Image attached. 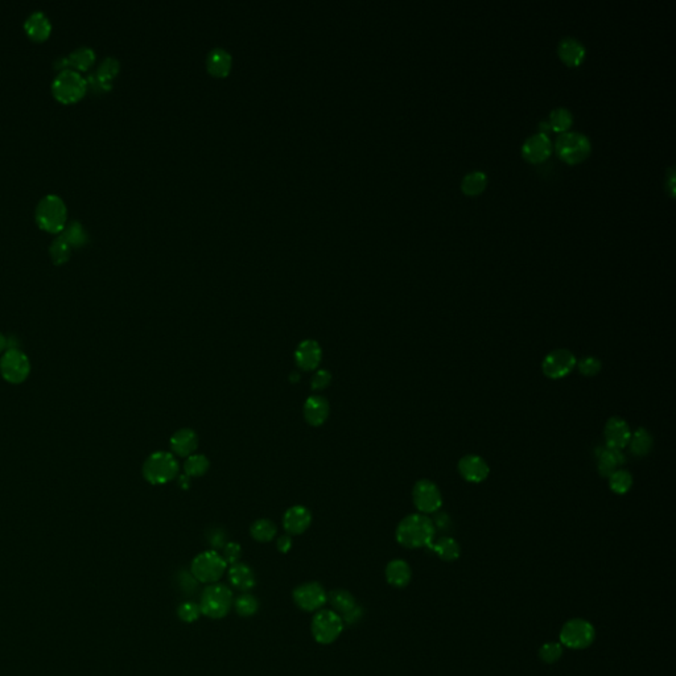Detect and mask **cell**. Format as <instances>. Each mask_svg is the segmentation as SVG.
Returning <instances> with one entry per match:
<instances>
[{
  "instance_id": "obj_13",
  "label": "cell",
  "mask_w": 676,
  "mask_h": 676,
  "mask_svg": "<svg viewBox=\"0 0 676 676\" xmlns=\"http://www.w3.org/2000/svg\"><path fill=\"white\" fill-rule=\"evenodd\" d=\"M293 601L304 612H314L326 603L328 594L321 584L304 583L293 591Z\"/></svg>"
},
{
  "instance_id": "obj_45",
  "label": "cell",
  "mask_w": 676,
  "mask_h": 676,
  "mask_svg": "<svg viewBox=\"0 0 676 676\" xmlns=\"http://www.w3.org/2000/svg\"><path fill=\"white\" fill-rule=\"evenodd\" d=\"M207 538H208V541L210 543V546L216 550H219V548H223L225 544H226V535L225 532L216 527V529H211V530L208 531L207 534Z\"/></svg>"
},
{
  "instance_id": "obj_22",
  "label": "cell",
  "mask_w": 676,
  "mask_h": 676,
  "mask_svg": "<svg viewBox=\"0 0 676 676\" xmlns=\"http://www.w3.org/2000/svg\"><path fill=\"white\" fill-rule=\"evenodd\" d=\"M95 61V52L90 47H78L68 56L61 57L60 61H56V68H72L73 70H87Z\"/></svg>"
},
{
  "instance_id": "obj_1",
  "label": "cell",
  "mask_w": 676,
  "mask_h": 676,
  "mask_svg": "<svg viewBox=\"0 0 676 676\" xmlns=\"http://www.w3.org/2000/svg\"><path fill=\"white\" fill-rule=\"evenodd\" d=\"M436 529L434 520H429L424 514H411L396 527V541L406 548H423L429 547L434 543Z\"/></svg>"
},
{
  "instance_id": "obj_38",
  "label": "cell",
  "mask_w": 676,
  "mask_h": 676,
  "mask_svg": "<svg viewBox=\"0 0 676 676\" xmlns=\"http://www.w3.org/2000/svg\"><path fill=\"white\" fill-rule=\"evenodd\" d=\"M49 254H51V257H52L54 264H63V263H66V262L69 260V258H70L72 247H70V245L60 235V237H57L56 240H52V243H51V246H49Z\"/></svg>"
},
{
  "instance_id": "obj_17",
  "label": "cell",
  "mask_w": 676,
  "mask_h": 676,
  "mask_svg": "<svg viewBox=\"0 0 676 676\" xmlns=\"http://www.w3.org/2000/svg\"><path fill=\"white\" fill-rule=\"evenodd\" d=\"M312 523V514L305 506H292L283 517V527L288 535H300L309 529Z\"/></svg>"
},
{
  "instance_id": "obj_40",
  "label": "cell",
  "mask_w": 676,
  "mask_h": 676,
  "mask_svg": "<svg viewBox=\"0 0 676 676\" xmlns=\"http://www.w3.org/2000/svg\"><path fill=\"white\" fill-rule=\"evenodd\" d=\"M563 656V646L560 642H547L541 646L539 650V658L544 663L553 665Z\"/></svg>"
},
{
  "instance_id": "obj_34",
  "label": "cell",
  "mask_w": 676,
  "mask_h": 676,
  "mask_svg": "<svg viewBox=\"0 0 676 676\" xmlns=\"http://www.w3.org/2000/svg\"><path fill=\"white\" fill-rule=\"evenodd\" d=\"M486 183H488V176H486L485 172L473 171V172H469L468 175L464 176L462 183H461V188H462L464 193L474 196V195H479L484 190V188L486 187Z\"/></svg>"
},
{
  "instance_id": "obj_6",
  "label": "cell",
  "mask_w": 676,
  "mask_h": 676,
  "mask_svg": "<svg viewBox=\"0 0 676 676\" xmlns=\"http://www.w3.org/2000/svg\"><path fill=\"white\" fill-rule=\"evenodd\" d=\"M226 568L228 564L222 555H219V552L214 550H210L201 552L193 559L190 565V573L199 583L214 584L226 572Z\"/></svg>"
},
{
  "instance_id": "obj_32",
  "label": "cell",
  "mask_w": 676,
  "mask_h": 676,
  "mask_svg": "<svg viewBox=\"0 0 676 676\" xmlns=\"http://www.w3.org/2000/svg\"><path fill=\"white\" fill-rule=\"evenodd\" d=\"M63 240H66L70 247H81L87 243L89 240V235L85 230L84 225L80 222V221H72L70 223H68L63 230V234H61Z\"/></svg>"
},
{
  "instance_id": "obj_33",
  "label": "cell",
  "mask_w": 676,
  "mask_h": 676,
  "mask_svg": "<svg viewBox=\"0 0 676 676\" xmlns=\"http://www.w3.org/2000/svg\"><path fill=\"white\" fill-rule=\"evenodd\" d=\"M251 536L260 543L271 541L278 534L275 523L270 520H255L250 527Z\"/></svg>"
},
{
  "instance_id": "obj_10",
  "label": "cell",
  "mask_w": 676,
  "mask_h": 676,
  "mask_svg": "<svg viewBox=\"0 0 676 676\" xmlns=\"http://www.w3.org/2000/svg\"><path fill=\"white\" fill-rule=\"evenodd\" d=\"M343 621L333 610H319L313 615L312 634L321 645H331L341 635Z\"/></svg>"
},
{
  "instance_id": "obj_42",
  "label": "cell",
  "mask_w": 676,
  "mask_h": 676,
  "mask_svg": "<svg viewBox=\"0 0 676 676\" xmlns=\"http://www.w3.org/2000/svg\"><path fill=\"white\" fill-rule=\"evenodd\" d=\"M576 366L579 367V371L585 376H594L601 371L603 362L596 357H585L579 364H576Z\"/></svg>"
},
{
  "instance_id": "obj_7",
  "label": "cell",
  "mask_w": 676,
  "mask_h": 676,
  "mask_svg": "<svg viewBox=\"0 0 676 676\" xmlns=\"http://www.w3.org/2000/svg\"><path fill=\"white\" fill-rule=\"evenodd\" d=\"M596 630L589 621L584 618H572L567 621L560 630V644L572 650H584L592 645Z\"/></svg>"
},
{
  "instance_id": "obj_27",
  "label": "cell",
  "mask_w": 676,
  "mask_h": 676,
  "mask_svg": "<svg viewBox=\"0 0 676 676\" xmlns=\"http://www.w3.org/2000/svg\"><path fill=\"white\" fill-rule=\"evenodd\" d=\"M625 464V455L622 450L614 448H603L598 456V473L609 479L615 470H618Z\"/></svg>"
},
{
  "instance_id": "obj_15",
  "label": "cell",
  "mask_w": 676,
  "mask_h": 676,
  "mask_svg": "<svg viewBox=\"0 0 676 676\" xmlns=\"http://www.w3.org/2000/svg\"><path fill=\"white\" fill-rule=\"evenodd\" d=\"M458 472L465 481L481 484L489 477L490 468L484 458L477 455H468L458 461Z\"/></svg>"
},
{
  "instance_id": "obj_24",
  "label": "cell",
  "mask_w": 676,
  "mask_h": 676,
  "mask_svg": "<svg viewBox=\"0 0 676 676\" xmlns=\"http://www.w3.org/2000/svg\"><path fill=\"white\" fill-rule=\"evenodd\" d=\"M558 53L564 63L570 66H576L583 63L585 59V47L574 37H564L559 42Z\"/></svg>"
},
{
  "instance_id": "obj_37",
  "label": "cell",
  "mask_w": 676,
  "mask_h": 676,
  "mask_svg": "<svg viewBox=\"0 0 676 676\" xmlns=\"http://www.w3.org/2000/svg\"><path fill=\"white\" fill-rule=\"evenodd\" d=\"M550 125L552 130L555 131H565L568 130L573 123V115L568 109L564 107H556L553 109L550 114Z\"/></svg>"
},
{
  "instance_id": "obj_2",
  "label": "cell",
  "mask_w": 676,
  "mask_h": 676,
  "mask_svg": "<svg viewBox=\"0 0 676 676\" xmlns=\"http://www.w3.org/2000/svg\"><path fill=\"white\" fill-rule=\"evenodd\" d=\"M37 225L48 233H60L66 226L68 209L63 198L57 195H47L42 197L35 211Z\"/></svg>"
},
{
  "instance_id": "obj_19",
  "label": "cell",
  "mask_w": 676,
  "mask_h": 676,
  "mask_svg": "<svg viewBox=\"0 0 676 676\" xmlns=\"http://www.w3.org/2000/svg\"><path fill=\"white\" fill-rule=\"evenodd\" d=\"M329 412H331L329 403L324 396H309L302 407L304 419L309 426H323L329 417Z\"/></svg>"
},
{
  "instance_id": "obj_30",
  "label": "cell",
  "mask_w": 676,
  "mask_h": 676,
  "mask_svg": "<svg viewBox=\"0 0 676 676\" xmlns=\"http://www.w3.org/2000/svg\"><path fill=\"white\" fill-rule=\"evenodd\" d=\"M209 72L216 75H225L229 73L231 66V56L223 48H214L209 52L207 57Z\"/></svg>"
},
{
  "instance_id": "obj_31",
  "label": "cell",
  "mask_w": 676,
  "mask_h": 676,
  "mask_svg": "<svg viewBox=\"0 0 676 676\" xmlns=\"http://www.w3.org/2000/svg\"><path fill=\"white\" fill-rule=\"evenodd\" d=\"M328 601L332 605V608L334 609L333 612L340 614L341 617L346 613H349L350 610H353L354 608L357 606L353 594L348 592V591H343V589H336L333 592L329 593Z\"/></svg>"
},
{
  "instance_id": "obj_43",
  "label": "cell",
  "mask_w": 676,
  "mask_h": 676,
  "mask_svg": "<svg viewBox=\"0 0 676 676\" xmlns=\"http://www.w3.org/2000/svg\"><path fill=\"white\" fill-rule=\"evenodd\" d=\"M222 550H223L222 558L225 559L226 564L233 565L235 563H240V558H242V547L238 543L228 541Z\"/></svg>"
},
{
  "instance_id": "obj_35",
  "label": "cell",
  "mask_w": 676,
  "mask_h": 676,
  "mask_svg": "<svg viewBox=\"0 0 676 676\" xmlns=\"http://www.w3.org/2000/svg\"><path fill=\"white\" fill-rule=\"evenodd\" d=\"M209 467H210V464H209L207 456L193 453L185 460L184 472L189 479L190 477H201L208 472Z\"/></svg>"
},
{
  "instance_id": "obj_46",
  "label": "cell",
  "mask_w": 676,
  "mask_h": 676,
  "mask_svg": "<svg viewBox=\"0 0 676 676\" xmlns=\"http://www.w3.org/2000/svg\"><path fill=\"white\" fill-rule=\"evenodd\" d=\"M361 617H362V609L359 606H355L353 610L345 614L341 618H343V622H346L348 625H354L361 620Z\"/></svg>"
},
{
  "instance_id": "obj_49",
  "label": "cell",
  "mask_w": 676,
  "mask_h": 676,
  "mask_svg": "<svg viewBox=\"0 0 676 676\" xmlns=\"http://www.w3.org/2000/svg\"><path fill=\"white\" fill-rule=\"evenodd\" d=\"M668 190H670V195L674 197L675 196V171H674V168H670V172H668Z\"/></svg>"
},
{
  "instance_id": "obj_11",
  "label": "cell",
  "mask_w": 676,
  "mask_h": 676,
  "mask_svg": "<svg viewBox=\"0 0 676 676\" xmlns=\"http://www.w3.org/2000/svg\"><path fill=\"white\" fill-rule=\"evenodd\" d=\"M576 357L567 349H556L544 358L541 364L543 374L550 379H562L576 367Z\"/></svg>"
},
{
  "instance_id": "obj_12",
  "label": "cell",
  "mask_w": 676,
  "mask_h": 676,
  "mask_svg": "<svg viewBox=\"0 0 676 676\" xmlns=\"http://www.w3.org/2000/svg\"><path fill=\"white\" fill-rule=\"evenodd\" d=\"M412 500L417 509L423 514L436 512L443 503L441 491L437 488L436 484L429 479L417 481L412 490Z\"/></svg>"
},
{
  "instance_id": "obj_18",
  "label": "cell",
  "mask_w": 676,
  "mask_h": 676,
  "mask_svg": "<svg viewBox=\"0 0 676 676\" xmlns=\"http://www.w3.org/2000/svg\"><path fill=\"white\" fill-rule=\"evenodd\" d=\"M121 63L115 57H106L99 66L97 68V72L89 75L86 80L87 85H92L94 89L98 90H109L111 89V81L114 80L115 75L119 73Z\"/></svg>"
},
{
  "instance_id": "obj_3",
  "label": "cell",
  "mask_w": 676,
  "mask_h": 676,
  "mask_svg": "<svg viewBox=\"0 0 676 676\" xmlns=\"http://www.w3.org/2000/svg\"><path fill=\"white\" fill-rule=\"evenodd\" d=\"M178 462L173 453L155 452L143 464V477L152 485H164L176 479Z\"/></svg>"
},
{
  "instance_id": "obj_5",
  "label": "cell",
  "mask_w": 676,
  "mask_h": 676,
  "mask_svg": "<svg viewBox=\"0 0 676 676\" xmlns=\"http://www.w3.org/2000/svg\"><path fill=\"white\" fill-rule=\"evenodd\" d=\"M87 90V81L82 74L73 69H63L54 77L53 95L63 104H74L80 101Z\"/></svg>"
},
{
  "instance_id": "obj_47",
  "label": "cell",
  "mask_w": 676,
  "mask_h": 676,
  "mask_svg": "<svg viewBox=\"0 0 676 676\" xmlns=\"http://www.w3.org/2000/svg\"><path fill=\"white\" fill-rule=\"evenodd\" d=\"M434 526H435V529L437 527V529H440V530L448 531L450 529V526H452V522L449 520L447 514L441 512V514L436 515L435 522H434Z\"/></svg>"
},
{
  "instance_id": "obj_29",
  "label": "cell",
  "mask_w": 676,
  "mask_h": 676,
  "mask_svg": "<svg viewBox=\"0 0 676 676\" xmlns=\"http://www.w3.org/2000/svg\"><path fill=\"white\" fill-rule=\"evenodd\" d=\"M627 445H630V452L634 456H638V457L647 456L651 452L653 445H654L653 435L646 428L641 426L635 431L634 434H632L630 441H629Z\"/></svg>"
},
{
  "instance_id": "obj_50",
  "label": "cell",
  "mask_w": 676,
  "mask_h": 676,
  "mask_svg": "<svg viewBox=\"0 0 676 676\" xmlns=\"http://www.w3.org/2000/svg\"><path fill=\"white\" fill-rule=\"evenodd\" d=\"M177 482H178V486H180L181 489L187 490L188 488H189V485H190V479L188 477L187 474H184V476H180V477H178Z\"/></svg>"
},
{
  "instance_id": "obj_4",
  "label": "cell",
  "mask_w": 676,
  "mask_h": 676,
  "mask_svg": "<svg viewBox=\"0 0 676 676\" xmlns=\"http://www.w3.org/2000/svg\"><path fill=\"white\" fill-rule=\"evenodd\" d=\"M233 592L223 584H209L201 594L199 600V610L201 614L207 615L213 620L223 618L231 609Z\"/></svg>"
},
{
  "instance_id": "obj_48",
  "label": "cell",
  "mask_w": 676,
  "mask_h": 676,
  "mask_svg": "<svg viewBox=\"0 0 676 676\" xmlns=\"http://www.w3.org/2000/svg\"><path fill=\"white\" fill-rule=\"evenodd\" d=\"M276 547L281 553H287L290 551L292 548L291 535H281V538H278Z\"/></svg>"
},
{
  "instance_id": "obj_20",
  "label": "cell",
  "mask_w": 676,
  "mask_h": 676,
  "mask_svg": "<svg viewBox=\"0 0 676 676\" xmlns=\"http://www.w3.org/2000/svg\"><path fill=\"white\" fill-rule=\"evenodd\" d=\"M551 140L548 135L535 134L530 136L522 146V155L532 163H541L551 154Z\"/></svg>"
},
{
  "instance_id": "obj_39",
  "label": "cell",
  "mask_w": 676,
  "mask_h": 676,
  "mask_svg": "<svg viewBox=\"0 0 676 676\" xmlns=\"http://www.w3.org/2000/svg\"><path fill=\"white\" fill-rule=\"evenodd\" d=\"M234 606H235V610L237 613L242 615V617H251L254 614L258 612V608H259V603H258V600L250 594V593H243L238 596V598L234 601Z\"/></svg>"
},
{
  "instance_id": "obj_25",
  "label": "cell",
  "mask_w": 676,
  "mask_h": 676,
  "mask_svg": "<svg viewBox=\"0 0 676 676\" xmlns=\"http://www.w3.org/2000/svg\"><path fill=\"white\" fill-rule=\"evenodd\" d=\"M229 582L234 588L242 592H247L255 586V573L247 564L235 563L229 568L228 572Z\"/></svg>"
},
{
  "instance_id": "obj_23",
  "label": "cell",
  "mask_w": 676,
  "mask_h": 676,
  "mask_svg": "<svg viewBox=\"0 0 676 676\" xmlns=\"http://www.w3.org/2000/svg\"><path fill=\"white\" fill-rule=\"evenodd\" d=\"M24 30L35 42H44L52 32V23L42 11H35L24 21Z\"/></svg>"
},
{
  "instance_id": "obj_44",
  "label": "cell",
  "mask_w": 676,
  "mask_h": 676,
  "mask_svg": "<svg viewBox=\"0 0 676 676\" xmlns=\"http://www.w3.org/2000/svg\"><path fill=\"white\" fill-rule=\"evenodd\" d=\"M331 382H332V374L328 370L321 369V370H317L313 374L312 379H311V387L314 391H323L328 386L331 385Z\"/></svg>"
},
{
  "instance_id": "obj_41",
  "label": "cell",
  "mask_w": 676,
  "mask_h": 676,
  "mask_svg": "<svg viewBox=\"0 0 676 676\" xmlns=\"http://www.w3.org/2000/svg\"><path fill=\"white\" fill-rule=\"evenodd\" d=\"M177 614H178V618H180L183 622L192 624V622L197 621L199 615H201L199 605L193 603V601H185V603H183L178 606Z\"/></svg>"
},
{
  "instance_id": "obj_52",
  "label": "cell",
  "mask_w": 676,
  "mask_h": 676,
  "mask_svg": "<svg viewBox=\"0 0 676 676\" xmlns=\"http://www.w3.org/2000/svg\"><path fill=\"white\" fill-rule=\"evenodd\" d=\"M7 346H8V341H7V338H6L3 334L0 333V353H3V352L6 350V348H7Z\"/></svg>"
},
{
  "instance_id": "obj_8",
  "label": "cell",
  "mask_w": 676,
  "mask_h": 676,
  "mask_svg": "<svg viewBox=\"0 0 676 676\" xmlns=\"http://www.w3.org/2000/svg\"><path fill=\"white\" fill-rule=\"evenodd\" d=\"M591 148L592 146L588 136L577 131L563 133L556 139L558 155L571 164L584 160L589 155Z\"/></svg>"
},
{
  "instance_id": "obj_53",
  "label": "cell",
  "mask_w": 676,
  "mask_h": 676,
  "mask_svg": "<svg viewBox=\"0 0 676 676\" xmlns=\"http://www.w3.org/2000/svg\"><path fill=\"white\" fill-rule=\"evenodd\" d=\"M290 379L293 381V382H296V381L299 379V374H297V373H292L291 376H290Z\"/></svg>"
},
{
  "instance_id": "obj_36",
  "label": "cell",
  "mask_w": 676,
  "mask_h": 676,
  "mask_svg": "<svg viewBox=\"0 0 676 676\" xmlns=\"http://www.w3.org/2000/svg\"><path fill=\"white\" fill-rule=\"evenodd\" d=\"M609 486L615 494H626L633 486V476L625 469H618L609 477Z\"/></svg>"
},
{
  "instance_id": "obj_28",
  "label": "cell",
  "mask_w": 676,
  "mask_h": 676,
  "mask_svg": "<svg viewBox=\"0 0 676 676\" xmlns=\"http://www.w3.org/2000/svg\"><path fill=\"white\" fill-rule=\"evenodd\" d=\"M428 548L431 551L435 552L437 556L444 562H456L460 558V553H461L460 544L450 536L440 538L435 543H431V546Z\"/></svg>"
},
{
  "instance_id": "obj_14",
  "label": "cell",
  "mask_w": 676,
  "mask_h": 676,
  "mask_svg": "<svg viewBox=\"0 0 676 676\" xmlns=\"http://www.w3.org/2000/svg\"><path fill=\"white\" fill-rule=\"evenodd\" d=\"M603 436L606 441V447L621 450L629 444L632 437V429L624 419L613 417L606 422Z\"/></svg>"
},
{
  "instance_id": "obj_26",
  "label": "cell",
  "mask_w": 676,
  "mask_h": 676,
  "mask_svg": "<svg viewBox=\"0 0 676 676\" xmlns=\"http://www.w3.org/2000/svg\"><path fill=\"white\" fill-rule=\"evenodd\" d=\"M386 579L387 583L395 588H405L412 579L410 564L402 559L391 560L386 567Z\"/></svg>"
},
{
  "instance_id": "obj_51",
  "label": "cell",
  "mask_w": 676,
  "mask_h": 676,
  "mask_svg": "<svg viewBox=\"0 0 676 676\" xmlns=\"http://www.w3.org/2000/svg\"><path fill=\"white\" fill-rule=\"evenodd\" d=\"M551 130L552 128L551 125H550V122H547V121H543V122L539 123V133H541V134L547 135V134H548Z\"/></svg>"
},
{
  "instance_id": "obj_9",
  "label": "cell",
  "mask_w": 676,
  "mask_h": 676,
  "mask_svg": "<svg viewBox=\"0 0 676 676\" xmlns=\"http://www.w3.org/2000/svg\"><path fill=\"white\" fill-rule=\"evenodd\" d=\"M0 373L12 385L23 383L31 373L28 357L16 348H10L0 358Z\"/></svg>"
},
{
  "instance_id": "obj_16",
  "label": "cell",
  "mask_w": 676,
  "mask_h": 676,
  "mask_svg": "<svg viewBox=\"0 0 676 676\" xmlns=\"http://www.w3.org/2000/svg\"><path fill=\"white\" fill-rule=\"evenodd\" d=\"M323 359L320 343L314 340H305L295 350V362L302 371H312L319 367Z\"/></svg>"
},
{
  "instance_id": "obj_21",
  "label": "cell",
  "mask_w": 676,
  "mask_h": 676,
  "mask_svg": "<svg viewBox=\"0 0 676 676\" xmlns=\"http://www.w3.org/2000/svg\"><path fill=\"white\" fill-rule=\"evenodd\" d=\"M169 445L173 455L178 457H189L197 449V434L190 428H181L172 435Z\"/></svg>"
}]
</instances>
